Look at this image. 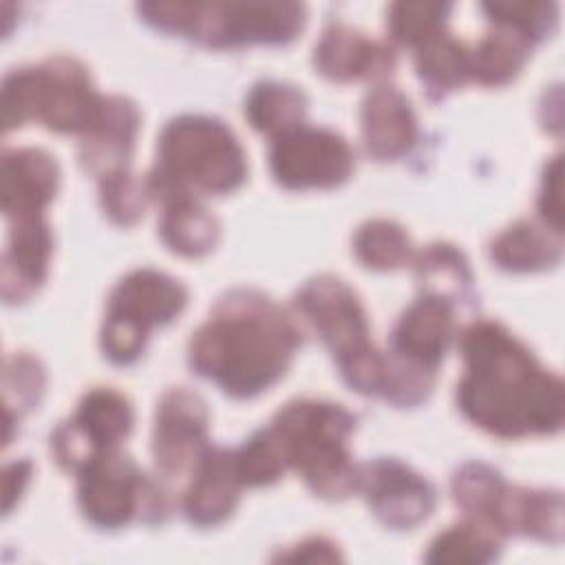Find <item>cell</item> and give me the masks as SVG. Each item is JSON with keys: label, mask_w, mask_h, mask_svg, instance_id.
Wrapping results in <instances>:
<instances>
[{"label": "cell", "mask_w": 565, "mask_h": 565, "mask_svg": "<svg viewBox=\"0 0 565 565\" xmlns=\"http://www.w3.org/2000/svg\"><path fill=\"white\" fill-rule=\"evenodd\" d=\"M104 97L93 90L86 68L71 57H53L40 66L7 75L2 88L4 130L42 121L57 132L86 135L102 110Z\"/></svg>", "instance_id": "obj_5"}, {"label": "cell", "mask_w": 565, "mask_h": 565, "mask_svg": "<svg viewBox=\"0 0 565 565\" xmlns=\"http://www.w3.org/2000/svg\"><path fill=\"white\" fill-rule=\"evenodd\" d=\"M51 230L42 214L11 218L9 247L2 258V296L7 302L26 300L44 282L51 258Z\"/></svg>", "instance_id": "obj_15"}, {"label": "cell", "mask_w": 565, "mask_h": 565, "mask_svg": "<svg viewBox=\"0 0 565 565\" xmlns=\"http://www.w3.org/2000/svg\"><path fill=\"white\" fill-rule=\"evenodd\" d=\"M452 302L422 294V298L415 300L395 324V331L391 335V355L435 375L452 340Z\"/></svg>", "instance_id": "obj_14"}, {"label": "cell", "mask_w": 565, "mask_h": 565, "mask_svg": "<svg viewBox=\"0 0 565 565\" xmlns=\"http://www.w3.org/2000/svg\"><path fill=\"white\" fill-rule=\"evenodd\" d=\"M241 488L234 452L205 448L194 466L192 483L183 494V510L196 525H216L234 512Z\"/></svg>", "instance_id": "obj_19"}, {"label": "cell", "mask_w": 565, "mask_h": 565, "mask_svg": "<svg viewBox=\"0 0 565 565\" xmlns=\"http://www.w3.org/2000/svg\"><path fill=\"white\" fill-rule=\"evenodd\" d=\"M353 426L355 417L340 404L298 399L280 408L269 428L287 466L298 470L316 494L342 499L358 490L360 466L349 452Z\"/></svg>", "instance_id": "obj_4"}, {"label": "cell", "mask_w": 565, "mask_h": 565, "mask_svg": "<svg viewBox=\"0 0 565 565\" xmlns=\"http://www.w3.org/2000/svg\"><path fill=\"white\" fill-rule=\"evenodd\" d=\"M44 386V373L42 366L38 364L35 358L15 353L7 358L4 364V406L7 415L13 411H24L31 408Z\"/></svg>", "instance_id": "obj_34"}, {"label": "cell", "mask_w": 565, "mask_h": 565, "mask_svg": "<svg viewBox=\"0 0 565 565\" xmlns=\"http://www.w3.org/2000/svg\"><path fill=\"white\" fill-rule=\"evenodd\" d=\"M269 166L289 190L335 188L353 172V150L338 132L300 124L274 139Z\"/></svg>", "instance_id": "obj_10"}, {"label": "cell", "mask_w": 565, "mask_h": 565, "mask_svg": "<svg viewBox=\"0 0 565 565\" xmlns=\"http://www.w3.org/2000/svg\"><path fill=\"white\" fill-rule=\"evenodd\" d=\"M29 475H31L29 461H15V463L7 466V470H4V512H9L13 505V499L20 497L24 483L29 481Z\"/></svg>", "instance_id": "obj_37"}, {"label": "cell", "mask_w": 565, "mask_h": 565, "mask_svg": "<svg viewBox=\"0 0 565 565\" xmlns=\"http://www.w3.org/2000/svg\"><path fill=\"white\" fill-rule=\"evenodd\" d=\"M57 163L40 148L7 150L2 157V207L9 218L42 214L57 190Z\"/></svg>", "instance_id": "obj_20"}, {"label": "cell", "mask_w": 565, "mask_h": 565, "mask_svg": "<svg viewBox=\"0 0 565 565\" xmlns=\"http://www.w3.org/2000/svg\"><path fill=\"white\" fill-rule=\"evenodd\" d=\"M79 505L88 521L115 530L141 514L161 519L166 497L126 455L113 448L79 470Z\"/></svg>", "instance_id": "obj_9"}, {"label": "cell", "mask_w": 565, "mask_h": 565, "mask_svg": "<svg viewBox=\"0 0 565 565\" xmlns=\"http://www.w3.org/2000/svg\"><path fill=\"white\" fill-rule=\"evenodd\" d=\"M466 373L457 386L461 413L503 437L550 435L563 424V382L499 322L477 320L461 333Z\"/></svg>", "instance_id": "obj_1"}, {"label": "cell", "mask_w": 565, "mask_h": 565, "mask_svg": "<svg viewBox=\"0 0 565 565\" xmlns=\"http://www.w3.org/2000/svg\"><path fill=\"white\" fill-rule=\"evenodd\" d=\"M530 46L532 40H527L521 31L497 24V29L488 33L470 53V77L483 86H501L510 82L525 64Z\"/></svg>", "instance_id": "obj_23"}, {"label": "cell", "mask_w": 565, "mask_h": 565, "mask_svg": "<svg viewBox=\"0 0 565 565\" xmlns=\"http://www.w3.org/2000/svg\"><path fill=\"white\" fill-rule=\"evenodd\" d=\"M505 488L508 483L501 479V475L486 463H466L452 477V497L457 505L470 519L483 521L492 527H494V514L503 499Z\"/></svg>", "instance_id": "obj_28"}, {"label": "cell", "mask_w": 565, "mask_h": 565, "mask_svg": "<svg viewBox=\"0 0 565 565\" xmlns=\"http://www.w3.org/2000/svg\"><path fill=\"white\" fill-rule=\"evenodd\" d=\"M490 256L508 271H539L561 260V234L516 221L492 241Z\"/></svg>", "instance_id": "obj_22"}, {"label": "cell", "mask_w": 565, "mask_h": 565, "mask_svg": "<svg viewBox=\"0 0 565 565\" xmlns=\"http://www.w3.org/2000/svg\"><path fill=\"white\" fill-rule=\"evenodd\" d=\"M185 300L188 294L174 278L154 269L130 271L108 298L102 329L104 353L119 364L132 362L143 351L148 331L179 316Z\"/></svg>", "instance_id": "obj_8"}, {"label": "cell", "mask_w": 565, "mask_h": 565, "mask_svg": "<svg viewBox=\"0 0 565 565\" xmlns=\"http://www.w3.org/2000/svg\"><path fill=\"white\" fill-rule=\"evenodd\" d=\"M483 11L494 24L512 26L527 40L545 38L556 24L554 2H488Z\"/></svg>", "instance_id": "obj_33"}, {"label": "cell", "mask_w": 565, "mask_h": 565, "mask_svg": "<svg viewBox=\"0 0 565 565\" xmlns=\"http://www.w3.org/2000/svg\"><path fill=\"white\" fill-rule=\"evenodd\" d=\"M313 62L324 77L333 82H353L388 75L395 66V55L388 46L369 40L355 29L333 24L316 44Z\"/></svg>", "instance_id": "obj_16"}, {"label": "cell", "mask_w": 565, "mask_h": 565, "mask_svg": "<svg viewBox=\"0 0 565 565\" xmlns=\"http://www.w3.org/2000/svg\"><path fill=\"white\" fill-rule=\"evenodd\" d=\"M353 252L360 263L373 269H395L411 260V241L402 225L375 218L364 223L355 238H353Z\"/></svg>", "instance_id": "obj_29"}, {"label": "cell", "mask_w": 565, "mask_h": 565, "mask_svg": "<svg viewBox=\"0 0 565 565\" xmlns=\"http://www.w3.org/2000/svg\"><path fill=\"white\" fill-rule=\"evenodd\" d=\"M307 99L291 84L260 82L245 102V115L260 132L280 137L300 126Z\"/></svg>", "instance_id": "obj_24"}, {"label": "cell", "mask_w": 565, "mask_h": 565, "mask_svg": "<svg viewBox=\"0 0 565 565\" xmlns=\"http://www.w3.org/2000/svg\"><path fill=\"white\" fill-rule=\"evenodd\" d=\"M280 561H302V563H327V561H340L338 547L318 536V539H307L302 543H298L296 547H291V552H285L278 556Z\"/></svg>", "instance_id": "obj_36"}, {"label": "cell", "mask_w": 565, "mask_h": 565, "mask_svg": "<svg viewBox=\"0 0 565 565\" xmlns=\"http://www.w3.org/2000/svg\"><path fill=\"white\" fill-rule=\"evenodd\" d=\"M501 534L483 521H466L441 532L426 554L430 563H486L499 554Z\"/></svg>", "instance_id": "obj_27"}, {"label": "cell", "mask_w": 565, "mask_h": 565, "mask_svg": "<svg viewBox=\"0 0 565 565\" xmlns=\"http://www.w3.org/2000/svg\"><path fill=\"white\" fill-rule=\"evenodd\" d=\"M448 11L446 2H397L388 9L391 35L399 44L417 49L441 33Z\"/></svg>", "instance_id": "obj_31"}, {"label": "cell", "mask_w": 565, "mask_h": 565, "mask_svg": "<svg viewBox=\"0 0 565 565\" xmlns=\"http://www.w3.org/2000/svg\"><path fill=\"white\" fill-rule=\"evenodd\" d=\"M139 11L163 31L214 46L289 42L305 22V7L296 2H150Z\"/></svg>", "instance_id": "obj_6"}, {"label": "cell", "mask_w": 565, "mask_h": 565, "mask_svg": "<svg viewBox=\"0 0 565 565\" xmlns=\"http://www.w3.org/2000/svg\"><path fill=\"white\" fill-rule=\"evenodd\" d=\"M207 433V406L203 397L190 388L168 391L154 417L152 455L157 470L166 479L181 477L185 470H194L196 461L205 452Z\"/></svg>", "instance_id": "obj_12"}, {"label": "cell", "mask_w": 565, "mask_h": 565, "mask_svg": "<svg viewBox=\"0 0 565 565\" xmlns=\"http://www.w3.org/2000/svg\"><path fill=\"white\" fill-rule=\"evenodd\" d=\"M132 428L128 399L113 388L88 391L75 415L51 437V452L60 466L82 470L95 457L117 448Z\"/></svg>", "instance_id": "obj_11"}, {"label": "cell", "mask_w": 565, "mask_h": 565, "mask_svg": "<svg viewBox=\"0 0 565 565\" xmlns=\"http://www.w3.org/2000/svg\"><path fill=\"white\" fill-rule=\"evenodd\" d=\"M294 305L324 340L344 380L364 395H382L386 358L369 340V322L355 291L335 276L309 280Z\"/></svg>", "instance_id": "obj_7"}, {"label": "cell", "mask_w": 565, "mask_h": 565, "mask_svg": "<svg viewBox=\"0 0 565 565\" xmlns=\"http://www.w3.org/2000/svg\"><path fill=\"white\" fill-rule=\"evenodd\" d=\"M102 207L119 225H132L146 210V183L135 179L130 170L115 172L99 181Z\"/></svg>", "instance_id": "obj_32"}, {"label": "cell", "mask_w": 565, "mask_h": 565, "mask_svg": "<svg viewBox=\"0 0 565 565\" xmlns=\"http://www.w3.org/2000/svg\"><path fill=\"white\" fill-rule=\"evenodd\" d=\"M234 463L243 486H267L287 468L282 448L271 428L254 433L238 450H234Z\"/></svg>", "instance_id": "obj_30"}, {"label": "cell", "mask_w": 565, "mask_h": 565, "mask_svg": "<svg viewBox=\"0 0 565 565\" xmlns=\"http://www.w3.org/2000/svg\"><path fill=\"white\" fill-rule=\"evenodd\" d=\"M139 128L137 108L124 97H104L97 121L82 139V163L99 181L128 170V157Z\"/></svg>", "instance_id": "obj_18"}, {"label": "cell", "mask_w": 565, "mask_h": 565, "mask_svg": "<svg viewBox=\"0 0 565 565\" xmlns=\"http://www.w3.org/2000/svg\"><path fill=\"white\" fill-rule=\"evenodd\" d=\"M159 234L163 243L183 256H203L218 241V221L196 196L177 194L161 201Z\"/></svg>", "instance_id": "obj_21"}, {"label": "cell", "mask_w": 565, "mask_h": 565, "mask_svg": "<svg viewBox=\"0 0 565 565\" xmlns=\"http://www.w3.org/2000/svg\"><path fill=\"white\" fill-rule=\"evenodd\" d=\"M358 490L364 492L375 516L395 530L415 527L435 508V488L397 459L360 466Z\"/></svg>", "instance_id": "obj_13"}, {"label": "cell", "mask_w": 565, "mask_h": 565, "mask_svg": "<svg viewBox=\"0 0 565 565\" xmlns=\"http://www.w3.org/2000/svg\"><path fill=\"white\" fill-rule=\"evenodd\" d=\"M417 75L430 95L441 97L470 77V53L441 31L417 46Z\"/></svg>", "instance_id": "obj_26"}, {"label": "cell", "mask_w": 565, "mask_h": 565, "mask_svg": "<svg viewBox=\"0 0 565 565\" xmlns=\"http://www.w3.org/2000/svg\"><path fill=\"white\" fill-rule=\"evenodd\" d=\"M300 344L294 318L267 296L236 289L221 298L190 342L192 366L234 397L267 391Z\"/></svg>", "instance_id": "obj_2"}, {"label": "cell", "mask_w": 565, "mask_h": 565, "mask_svg": "<svg viewBox=\"0 0 565 565\" xmlns=\"http://www.w3.org/2000/svg\"><path fill=\"white\" fill-rule=\"evenodd\" d=\"M360 121L364 148L373 159H397L415 143V113L408 97L393 86H377L366 95Z\"/></svg>", "instance_id": "obj_17"}, {"label": "cell", "mask_w": 565, "mask_h": 565, "mask_svg": "<svg viewBox=\"0 0 565 565\" xmlns=\"http://www.w3.org/2000/svg\"><path fill=\"white\" fill-rule=\"evenodd\" d=\"M563 199H561V157H554L552 163L545 168L543 174V185H541V194H539V212L545 221V227H550L552 232L561 234L563 223Z\"/></svg>", "instance_id": "obj_35"}, {"label": "cell", "mask_w": 565, "mask_h": 565, "mask_svg": "<svg viewBox=\"0 0 565 565\" xmlns=\"http://www.w3.org/2000/svg\"><path fill=\"white\" fill-rule=\"evenodd\" d=\"M417 280L422 294L435 296L448 302L466 298L470 294V269L461 252L446 243H433L415 258Z\"/></svg>", "instance_id": "obj_25"}, {"label": "cell", "mask_w": 565, "mask_h": 565, "mask_svg": "<svg viewBox=\"0 0 565 565\" xmlns=\"http://www.w3.org/2000/svg\"><path fill=\"white\" fill-rule=\"evenodd\" d=\"M245 172V152L225 124L183 115L172 119L159 137L157 168L146 190L159 201L177 194H225L243 183Z\"/></svg>", "instance_id": "obj_3"}]
</instances>
